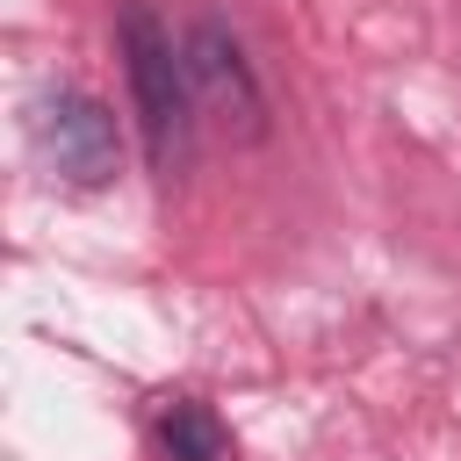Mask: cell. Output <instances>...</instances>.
<instances>
[{
	"label": "cell",
	"instance_id": "cell-1",
	"mask_svg": "<svg viewBox=\"0 0 461 461\" xmlns=\"http://www.w3.org/2000/svg\"><path fill=\"white\" fill-rule=\"evenodd\" d=\"M115 50H122V72H130L144 158H151V173H173V166L187 158V130H194L187 50L173 43V29H166L144 0H122V14H115Z\"/></svg>",
	"mask_w": 461,
	"mask_h": 461
},
{
	"label": "cell",
	"instance_id": "cell-2",
	"mask_svg": "<svg viewBox=\"0 0 461 461\" xmlns=\"http://www.w3.org/2000/svg\"><path fill=\"white\" fill-rule=\"evenodd\" d=\"M36 144H43L50 173L72 180V187H108V180L122 173L115 115H108L86 86H58V94H43V108H36Z\"/></svg>",
	"mask_w": 461,
	"mask_h": 461
},
{
	"label": "cell",
	"instance_id": "cell-3",
	"mask_svg": "<svg viewBox=\"0 0 461 461\" xmlns=\"http://www.w3.org/2000/svg\"><path fill=\"white\" fill-rule=\"evenodd\" d=\"M180 50H187L194 101H209L223 122L238 115V130H245V137H259V130H267V94H259V72H252L245 43H238V36L216 22V14H202V22H187Z\"/></svg>",
	"mask_w": 461,
	"mask_h": 461
},
{
	"label": "cell",
	"instance_id": "cell-4",
	"mask_svg": "<svg viewBox=\"0 0 461 461\" xmlns=\"http://www.w3.org/2000/svg\"><path fill=\"white\" fill-rule=\"evenodd\" d=\"M158 447H166V461H223L230 432H223V418L202 396H173L158 411Z\"/></svg>",
	"mask_w": 461,
	"mask_h": 461
}]
</instances>
